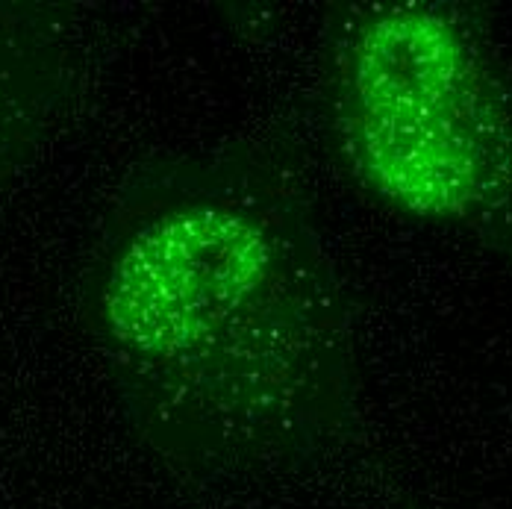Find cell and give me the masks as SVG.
Returning a JSON list of instances; mask_svg holds the SVG:
<instances>
[{
  "instance_id": "cell-1",
  "label": "cell",
  "mask_w": 512,
  "mask_h": 509,
  "mask_svg": "<svg viewBox=\"0 0 512 509\" xmlns=\"http://www.w3.org/2000/svg\"><path fill=\"white\" fill-rule=\"evenodd\" d=\"M86 315L124 415L195 477L298 468L351 439V304L301 171L224 139L139 162L103 221Z\"/></svg>"
},
{
  "instance_id": "cell-2",
  "label": "cell",
  "mask_w": 512,
  "mask_h": 509,
  "mask_svg": "<svg viewBox=\"0 0 512 509\" xmlns=\"http://www.w3.org/2000/svg\"><path fill=\"white\" fill-rule=\"evenodd\" d=\"M318 95L333 153L365 195L512 256V80L460 6H342Z\"/></svg>"
},
{
  "instance_id": "cell-3",
  "label": "cell",
  "mask_w": 512,
  "mask_h": 509,
  "mask_svg": "<svg viewBox=\"0 0 512 509\" xmlns=\"http://www.w3.org/2000/svg\"><path fill=\"white\" fill-rule=\"evenodd\" d=\"M83 65L65 24L39 9L0 6V186L71 103Z\"/></svg>"
}]
</instances>
